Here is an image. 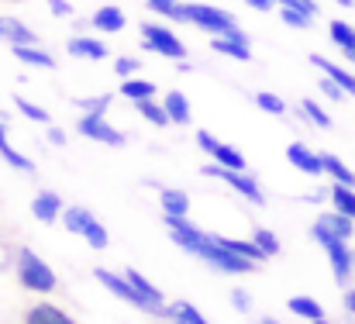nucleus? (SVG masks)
Listing matches in <instances>:
<instances>
[{
  "label": "nucleus",
  "mask_w": 355,
  "mask_h": 324,
  "mask_svg": "<svg viewBox=\"0 0 355 324\" xmlns=\"http://www.w3.org/2000/svg\"><path fill=\"white\" fill-rule=\"evenodd\" d=\"M49 10L55 17H73V3L69 0H49Z\"/></svg>",
  "instance_id": "nucleus-45"
},
{
  "label": "nucleus",
  "mask_w": 355,
  "mask_h": 324,
  "mask_svg": "<svg viewBox=\"0 0 355 324\" xmlns=\"http://www.w3.org/2000/svg\"><path fill=\"white\" fill-rule=\"evenodd\" d=\"M211 159L218 166H228V169H245V155L238 152L235 145H225V142H218V148L211 152Z\"/></svg>",
  "instance_id": "nucleus-33"
},
{
  "label": "nucleus",
  "mask_w": 355,
  "mask_h": 324,
  "mask_svg": "<svg viewBox=\"0 0 355 324\" xmlns=\"http://www.w3.org/2000/svg\"><path fill=\"white\" fill-rule=\"evenodd\" d=\"M145 7L166 21H187V3L180 0H145Z\"/></svg>",
  "instance_id": "nucleus-30"
},
{
  "label": "nucleus",
  "mask_w": 355,
  "mask_h": 324,
  "mask_svg": "<svg viewBox=\"0 0 355 324\" xmlns=\"http://www.w3.org/2000/svg\"><path fill=\"white\" fill-rule=\"evenodd\" d=\"M135 110H138V114H141L148 124H155V128H169V124H173V121H169V110H166V104H162V101H155V97H152V101H138V104H135Z\"/></svg>",
  "instance_id": "nucleus-28"
},
{
  "label": "nucleus",
  "mask_w": 355,
  "mask_h": 324,
  "mask_svg": "<svg viewBox=\"0 0 355 324\" xmlns=\"http://www.w3.org/2000/svg\"><path fill=\"white\" fill-rule=\"evenodd\" d=\"M49 142H52V145H66V131L55 128V124H49Z\"/></svg>",
  "instance_id": "nucleus-47"
},
{
  "label": "nucleus",
  "mask_w": 355,
  "mask_h": 324,
  "mask_svg": "<svg viewBox=\"0 0 355 324\" xmlns=\"http://www.w3.org/2000/svg\"><path fill=\"white\" fill-rule=\"evenodd\" d=\"M62 197L59 194H52V190H42V194H35V201H31V214L38 217L42 224H52L55 217H62Z\"/></svg>",
  "instance_id": "nucleus-14"
},
{
  "label": "nucleus",
  "mask_w": 355,
  "mask_h": 324,
  "mask_svg": "<svg viewBox=\"0 0 355 324\" xmlns=\"http://www.w3.org/2000/svg\"><path fill=\"white\" fill-rule=\"evenodd\" d=\"M138 69H141V62H138L135 56H118V59H114V73H118L121 80H131Z\"/></svg>",
  "instance_id": "nucleus-41"
},
{
  "label": "nucleus",
  "mask_w": 355,
  "mask_h": 324,
  "mask_svg": "<svg viewBox=\"0 0 355 324\" xmlns=\"http://www.w3.org/2000/svg\"><path fill=\"white\" fill-rule=\"evenodd\" d=\"M166 231H169V238H173L183 252L197 255L200 262H207V266L218 269V273H252V269H255L252 259L232 252V248L221 241V235H207V231H200L197 224H190L187 217H166Z\"/></svg>",
  "instance_id": "nucleus-1"
},
{
  "label": "nucleus",
  "mask_w": 355,
  "mask_h": 324,
  "mask_svg": "<svg viewBox=\"0 0 355 324\" xmlns=\"http://www.w3.org/2000/svg\"><path fill=\"white\" fill-rule=\"evenodd\" d=\"M111 101H114L111 94H94V97H76V108L83 114H107Z\"/></svg>",
  "instance_id": "nucleus-39"
},
{
  "label": "nucleus",
  "mask_w": 355,
  "mask_h": 324,
  "mask_svg": "<svg viewBox=\"0 0 355 324\" xmlns=\"http://www.w3.org/2000/svg\"><path fill=\"white\" fill-rule=\"evenodd\" d=\"M335 3H342V7H352L355 0H335Z\"/></svg>",
  "instance_id": "nucleus-50"
},
{
  "label": "nucleus",
  "mask_w": 355,
  "mask_h": 324,
  "mask_svg": "<svg viewBox=\"0 0 355 324\" xmlns=\"http://www.w3.org/2000/svg\"><path fill=\"white\" fill-rule=\"evenodd\" d=\"M286 162H290L293 169H300L304 176H324L321 155H318L311 145H304V142H293V145L286 148Z\"/></svg>",
  "instance_id": "nucleus-9"
},
{
  "label": "nucleus",
  "mask_w": 355,
  "mask_h": 324,
  "mask_svg": "<svg viewBox=\"0 0 355 324\" xmlns=\"http://www.w3.org/2000/svg\"><path fill=\"white\" fill-rule=\"evenodd\" d=\"M162 104L169 110V121H173V124H190V121H193V110H190V101H187L183 90H169V94L162 97Z\"/></svg>",
  "instance_id": "nucleus-20"
},
{
  "label": "nucleus",
  "mask_w": 355,
  "mask_h": 324,
  "mask_svg": "<svg viewBox=\"0 0 355 324\" xmlns=\"http://www.w3.org/2000/svg\"><path fill=\"white\" fill-rule=\"evenodd\" d=\"M83 238H87V245H90V248H97V252H104V248L111 245V235H107V228H104L97 217L90 221V228L83 231Z\"/></svg>",
  "instance_id": "nucleus-38"
},
{
  "label": "nucleus",
  "mask_w": 355,
  "mask_h": 324,
  "mask_svg": "<svg viewBox=\"0 0 355 324\" xmlns=\"http://www.w3.org/2000/svg\"><path fill=\"white\" fill-rule=\"evenodd\" d=\"M328 35H331V42L342 49V56L355 66V28L352 24H349V21H331V24H328Z\"/></svg>",
  "instance_id": "nucleus-16"
},
{
  "label": "nucleus",
  "mask_w": 355,
  "mask_h": 324,
  "mask_svg": "<svg viewBox=\"0 0 355 324\" xmlns=\"http://www.w3.org/2000/svg\"><path fill=\"white\" fill-rule=\"evenodd\" d=\"M262 324H279V321H272V318H266V321H262Z\"/></svg>",
  "instance_id": "nucleus-51"
},
{
  "label": "nucleus",
  "mask_w": 355,
  "mask_h": 324,
  "mask_svg": "<svg viewBox=\"0 0 355 324\" xmlns=\"http://www.w3.org/2000/svg\"><path fill=\"white\" fill-rule=\"evenodd\" d=\"M290 314H297V318H304V321H314V324H331L324 318V307L318 304V300H311V297H293L290 304Z\"/></svg>",
  "instance_id": "nucleus-24"
},
{
  "label": "nucleus",
  "mask_w": 355,
  "mask_h": 324,
  "mask_svg": "<svg viewBox=\"0 0 355 324\" xmlns=\"http://www.w3.org/2000/svg\"><path fill=\"white\" fill-rule=\"evenodd\" d=\"M311 66H318V69H321L324 76H331L349 97H355V73L352 69H345V66H338V62H331V59H324V56H318V52L311 56Z\"/></svg>",
  "instance_id": "nucleus-13"
},
{
  "label": "nucleus",
  "mask_w": 355,
  "mask_h": 324,
  "mask_svg": "<svg viewBox=\"0 0 355 324\" xmlns=\"http://www.w3.org/2000/svg\"><path fill=\"white\" fill-rule=\"evenodd\" d=\"M245 3H248L252 10H272V7H276V0H245Z\"/></svg>",
  "instance_id": "nucleus-48"
},
{
  "label": "nucleus",
  "mask_w": 355,
  "mask_h": 324,
  "mask_svg": "<svg viewBox=\"0 0 355 324\" xmlns=\"http://www.w3.org/2000/svg\"><path fill=\"white\" fill-rule=\"evenodd\" d=\"M197 145H200V152H207V155H211V152L218 148V138H214L211 131H197Z\"/></svg>",
  "instance_id": "nucleus-44"
},
{
  "label": "nucleus",
  "mask_w": 355,
  "mask_h": 324,
  "mask_svg": "<svg viewBox=\"0 0 355 324\" xmlns=\"http://www.w3.org/2000/svg\"><path fill=\"white\" fill-rule=\"evenodd\" d=\"M159 204H162V214L166 217H187V211H190V197L183 190H173V187L159 190Z\"/></svg>",
  "instance_id": "nucleus-19"
},
{
  "label": "nucleus",
  "mask_w": 355,
  "mask_h": 324,
  "mask_svg": "<svg viewBox=\"0 0 355 324\" xmlns=\"http://www.w3.org/2000/svg\"><path fill=\"white\" fill-rule=\"evenodd\" d=\"M211 49H214L218 56L238 59V62H248V59H252V45H248V42H235V38H228V35H214V38H211Z\"/></svg>",
  "instance_id": "nucleus-18"
},
{
  "label": "nucleus",
  "mask_w": 355,
  "mask_h": 324,
  "mask_svg": "<svg viewBox=\"0 0 355 324\" xmlns=\"http://www.w3.org/2000/svg\"><path fill=\"white\" fill-rule=\"evenodd\" d=\"M17 3H21V0H17Z\"/></svg>",
  "instance_id": "nucleus-52"
},
{
  "label": "nucleus",
  "mask_w": 355,
  "mask_h": 324,
  "mask_svg": "<svg viewBox=\"0 0 355 324\" xmlns=\"http://www.w3.org/2000/svg\"><path fill=\"white\" fill-rule=\"evenodd\" d=\"M0 42H7L10 49L14 45H38V35L28 24H21L17 17H3L0 14Z\"/></svg>",
  "instance_id": "nucleus-12"
},
{
  "label": "nucleus",
  "mask_w": 355,
  "mask_h": 324,
  "mask_svg": "<svg viewBox=\"0 0 355 324\" xmlns=\"http://www.w3.org/2000/svg\"><path fill=\"white\" fill-rule=\"evenodd\" d=\"M17 280H21V287L31 290V293H52V290L59 287V280H55V273L49 269V262L38 259L31 248H21V252H17Z\"/></svg>",
  "instance_id": "nucleus-2"
},
{
  "label": "nucleus",
  "mask_w": 355,
  "mask_h": 324,
  "mask_svg": "<svg viewBox=\"0 0 355 324\" xmlns=\"http://www.w3.org/2000/svg\"><path fill=\"white\" fill-rule=\"evenodd\" d=\"M232 304H235L238 311H248V307H252V297H248L245 290H232Z\"/></svg>",
  "instance_id": "nucleus-46"
},
{
  "label": "nucleus",
  "mask_w": 355,
  "mask_h": 324,
  "mask_svg": "<svg viewBox=\"0 0 355 324\" xmlns=\"http://www.w3.org/2000/svg\"><path fill=\"white\" fill-rule=\"evenodd\" d=\"M276 7H297V10H307L318 17V3L314 0H276Z\"/></svg>",
  "instance_id": "nucleus-43"
},
{
  "label": "nucleus",
  "mask_w": 355,
  "mask_h": 324,
  "mask_svg": "<svg viewBox=\"0 0 355 324\" xmlns=\"http://www.w3.org/2000/svg\"><path fill=\"white\" fill-rule=\"evenodd\" d=\"M200 176H214V180L228 183L232 190H238V194H241L245 201H252L255 207H262V204H266V197H262V190H259L255 176H248V169H228V166L211 162V166H204V169H200Z\"/></svg>",
  "instance_id": "nucleus-5"
},
{
  "label": "nucleus",
  "mask_w": 355,
  "mask_h": 324,
  "mask_svg": "<svg viewBox=\"0 0 355 324\" xmlns=\"http://www.w3.org/2000/svg\"><path fill=\"white\" fill-rule=\"evenodd\" d=\"M162 318H173V324H211L193 304H187V300H173V304L162 311Z\"/></svg>",
  "instance_id": "nucleus-25"
},
{
  "label": "nucleus",
  "mask_w": 355,
  "mask_h": 324,
  "mask_svg": "<svg viewBox=\"0 0 355 324\" xmlns=\"http://www.w3.org/2000/svg\"><path fill=\"white\" fill-rule=\"evenodd\" d=\"M0 159H3L7 166L21 169V173H31V169H35V162H31L24 152H17L10 142H7V124H3V121H0Z\"/></svg>",
  "instance_id": "nucleus-22"
},
{
  "label": "nucleus",
  "mask_w": 355,
  "mask_h": 324,
  "mask_svg": "<svg viewBox=\"0 0 355 324\" xmlns=\"http://www.w3.org/2000/svg\"><path fill=\"white\" fill-rule=\"evenodd\" d=\"M155 94H159V87H155L152 80H145V76L121 80V97H128L131 104H138V101H152Z\"/></svg>",
  "instance_id": "nucleus-17"
},
{
  "label": "nucleus",
  "mask_w": 355,
  "mask_h": 324,
  "mask_svg": "<svg viewBox=\"0 0 355 324\" xmlns=\"http://www.w3.org/2000/svg\"><path fill=\"white\" fill-rule=\"evenodd\" d=\"M321 162H324V176H331L335 183H345V187H355V173L331 152H321Z\"/></svg>",
  "instance_id": "nucleus-29"
},
{
  "label": "nucleus",
  "mask_w": 355,
  "mask_h": 324,
  "mask_svg": "<svg viewBox=\"0 0 355 324\" xmlns=\"http://www.w3.org/2000/svg\"><path fill=\"white\" fill-rule=\"evenodd\" d=\"M124 276H128V280H131V283L138 287V293H145V297H148V300H152V304L159 307V314L166 311V300H162V290H159V287H152V283H148V280H145V276H141L138 269H128Z\"/></svg>",
  "instance_id": "nucleus-31"
},
{
  "label": "nucleus",
  "mask_w": 355,
  "mask_h": 324,
  "mask_svg": "<svg viewBox=\"0 0 355 324\" xmlns=\"http://www.w3.org/2000/svg\"><path fill=\"white\" fill-rule=\"evenodd\" d=\"M318 224L321 228H328L335 238H342V241H349L355 235V217H349V214H338V211H328V214H321L318 217Z\"/></svg>",
  "instance_id": "nucleus-23"
},
{
  "label": "nucleus",
  "mask_w": 355,
  "mask_h": 324,
  "mask_svg": "<svg viewBox=\"0 0 355 324\" xmlns=\"http://www.w3.org/2000/svg\"><path fill=\"white\" fill-rule=\"evenodd\" d=\"M90 221H94V214H90V207H83V204H73V207L62 211V224H66L69 235H80V238H83V231L90 228Z\"/></svg>",
  "instance_id": "nucleus-26"
},
{
  "label": "nucleus",
  "mask_w": 355,
  "mask_h": 324,
  "mask_svg": "<svg viewBox=\"0 0 355 324\" xmlns=\"http://www.w3.org/2000/svg\"><path fill=\"white\" fill-rule=\"evenodd\" d=\"M187 24H197L211 35H228L232 28H238V17L214 3H187Z\"/></svg>",
  "instance_id": "nucleus-7"
},
{
  "label": "nucleus",
  "mask_w": 355,
  "mask_h": 324,
  "mask_svg": "<svg viewBox=\"0 0 355 324\" xmlns=\"http://www.w3.org/2000/svg\"><path fill=\"white\" fill-rule=\"evenodd\" d=\"M221 241H225L232 252L245 255V259H252V262H262V259H269V255H266V252H262V248L252 241V238H248V241H241V238H221Z\"/></svg>",
  "instance_id": "nucleus-36"
},
{
  "label": "nucleus",
  "mask_w": 355,
  "mask_h": 324,
  "mask_svg": "<svg viewBox=\"0 0 355 324\" xmlns=\"http://www.w3.org/2000/svg\"><path fill=\"white\" fill-rule=\"evenodd\" d=\"M331 204L338 214L355 217V187H345V183H335L331 187Z\"/></svg>",
  "instance_id": "nucleus-32"
},
{
  "label": "nucleus",
  "mask_w": 355,
  "mask_h": 324,
  "mask_svg": "<svg viewBox=\"0 0 355 324\" xmlns=\"http://www.w3.org/2000/svg\"><path fill=\"white\" fill-rule=\"evenodd\" d=\"M14 108L21 110L28 121H38V124H52V114L45 108H38V104H31L28 97H21V94H14Z\"/></svg>",
  "instance_id": "nucleus-35"
},
{
  "label": "nucleus",
  "mask_w": 355,
  "mask_h": 324,
  "mask_svg": "<svg viewBox=\"0 0 355 324\" xmlns=\"http://www.w3.org/2000/svg\"><path fill=\"white\" fill-rule=\"evenodd\" d=\"M124 24H128V17H124V10L114 7V3H104V7L94 10V17H90V28L101 31V35H118V31H124Z\"/></svg>",
  "instance_id": "nucleus-11"
},
{
  "label": "nucleus",
  "mask_w": 355,
  "mask_h": 324,
  "mask_svg": "<svg viewBox=\"0 0 355 324\" xmlns=\"http://www.w3.org/2000/svg\"><path fill=\"white\" fill-rule=\"evenodd\" d=\"M141 45L155 56H166L173 62H183L187 59V45L180 42V35L166 24H155V21H141Z\"/></svg>",
  "instance_id": "nucleus-4"
},
{
  "label": "nucleus",
  "mask_w": 355,
  "mask_h": 324,
  "mask_svg": "<svg viewBox=\"0 0 355 324\" xmlns=\"http://www.w3.org/2000/svg\"><path fill=\"white\" fill-rule=\"evenodd\" d=\"M10 52H14V59L24 62V66H35V69H55V59H52L49 52H42L38 45H14Z\"/></svg>",
  "instance_id": "nucleus-21"
},
{
  "label": "nucleus",
  "mask_w": 355,
  "mask_h": 324,
  "mask_svg": "<svg viewBox=\"0 0 355 324\" xmlns=\"http://www.w3.org/2000/svg\"><path fill=\"white\" fill-rule=\"evenodd\" d=\"M97 283L101 287H107L114 297H121L124 304H131L135 311H145V314H155V318H162L159 314V307L145 297V293H138V287L128 280V276H118V273H111V269H97Z\"/></svg>",
  "instance_id": "nucleus-6"
},
{
  "label": "nucleus",
  "mask_w": 355,
  "mask_h": 324,
  "mask_svg": "<svg viewBox=\"0 0 355 324\" xmlns=\"http://www.w3.org/2000/svg\"><path fill=\"white\" fill-rule=\"evenodd\" d=\"M279 17H283V24H286V28H297V31H304V28H311V24H314V14L297 10V7H279Z\"/></svg>",
  "instance_id": "nucleus-37"
},
{
  "label": "nucleus",
  "mask_w": 355,
  "mask_h": 324,
  "mask_svg": "<svg viewBox=\"0 0 355 324\" xmlns=\"http://www.w3.org/2000/svg\"><path fill=\"white\" fill-rule=\"evenodd\" d=\"M311 235H314V241H318V245H324V252H328V259H331V273H335L338 287H349L352 269H355V255H352V248H349V241L335 238V235H331L328 228H321V224H314V228H311Z\"/></svg>",
  "instance_id": "nucleus-3"
},
{
  "label": "nucleus",
  "mask_w": 355,
  "mask_h": 324,
  "mask_svg": "<svg viewBox=\"0 0 355 324\" xmlns=\"http://www.w3.org/2000/svg\"><path fill=\"white\" fill-rule=\"evenodd\" d=\"M252 101H255V108H259V110H266V114H276V117H283V114L290 110V108H286V101H283L279 94H269V90H259Z\"/></svg>",
  "instance_id": "nucleus-34"
},
{
  "label": "nucleus",
  "mask_w": 355,
  "mask_h": 324,
  "mask_svg": "<svg viewBox=\"0 0 355 324\" xmlns=\"http://www.w3.org/2000/svg\"><path fill=\"white\" fill-rule=\"evenodd\" d=\"M345 311L355 314V290H345Z\"/></svg>",
  "instance_id": "nucleus-49"
},
{
  "label": "nucleus",
  "mask_w": 355,
  "mask_h": 324,
  "mask_svg": "<svg viewBox=\"0 0 355 324\" xmlns=\"http://www.w3.org/2000/svg\"><path fill=\"white\" fill-rule=\"evenodd\" d=\"M66 52H69L73 59H90V62L107 59V45H104L101 38H90V35H73V38L66 42Z\"/></svg>",
  "instance_id": "nucleus-10"
},
{
  "label": "nucleus",
  "mask_w": 355,
  "mask_h": 324,
  "mask_svg": "<svg viewBox=\"0 0 355 324\" xmlns=\"http://www.w3.org/2000/svg\"><path fill=\"white\" fill-rule=\"evenodd\" d=\"M252 241H255L269 259H272V255H279V238H276L269 228H255V231H252Z\"/></svg>",
  "instance_id": "nucleus-40"
},
{
  "label": "nucleus",
  "mask_w": 355,
  "mask_h": 324,
  "mask_svg": "<svg viewBox=\"0 0 355 324\" xmlns=\"http://www.w3.org/2000/svg\"><path fill=\"white\" fill-rule=\"evenodd\" d=\"M76 131L83 135V138H90V142H101V145H114L121 148L128 138H124V131H118L111 121H107V114H80V121H76Z\"/></svg>",
  "instance_id": "nucleus-8"
},
{
  "label": "nucleus",
  "mask_w": 355,
  "mask_h": 324,
  "mask_svg": "<svg viewBox=\"0 0 355 324\" xmlns=\"http://www.w3.org/2000/svg\"><path fill=\"white\" fill-rule=\"evenodd\" d=\"M24 324H76V321L55 304H35L31 311H24Z\"/></svg>",
  "instance_id": "nucleus-15"
},
{
  "label": "nucleus",
  "mask_w": 355,
  "mask_h": 324,
  "mask_svg": "<svg viewBox=\"0 0 355 324\" xmlns=\"http://www.w3.org/2000/svg\"><path fill=\"white\" fill-rule=\"evenodd\" d=\"M300 114H304V121H307V124H314V128H321V131H331V128H335L331 114L321 108L318 101H311V97H304V101H300Z\"/></svg>",
  "instance_id": "nucleus-27"
},
{
  "label": "nucleus",
  "mask_w": 355,
  "mask_h": 324,
  "mask_svg": "<svg viewBox=\"0 0 355 324\" xmlns=\"http://www.w3.org/2000/svg\"><path fill=\"white\" fill-rule=\"evenodd\" d=\"M321 94H324L328 101H335V104H342V101L349 97V94H345V90H342V87L331 80V76H324V80H321Z\"/></svg>",
  "instance_id": "nucleus-42"
}]
</instances>
